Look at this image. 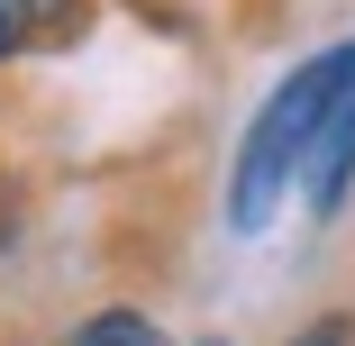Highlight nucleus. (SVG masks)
<instances>
[{"label":"nucleus","mask_w":355,"mask_h":346,"mask_svg":"<svg viewBox=\"0 0 355 346\" xmlns=\"http://www.w3.org/2000/svg\"><path fill=\"white\" fill-rule=\"evenodd\" d=\"M301 191H310V219H319V228L346 210V191H355V73H346V92H337L328 119H319V146H310V164H301Z\"/></svg>","instance_id":"nucleus-2"},{"label":"nucleus","mask_w":355,"mask_h":346,"mask_svg":"<svg viewBox=\"0 0 355 346\" xmlns=\"http://www.w3.org/2000/svg\"><path fill=\"white\" fill-rule=\"evenodd\" d=\"M37 28H46V0H0V64L19 46H37Z\"/></svg>","instance_id":"nucleus-4"},{"label":"nucleus","mask_w":355,"mask_h":346,"mask_svg":"<svg viewBox=\"0 0 355 346\" xmlns=\"http://www.w3.org/2000/svg\"><path fill=\"white\" fill-rule=\"evenodd\" d=\"M200 346H219V337H200Z\"/></svg>","instance_id":"nucleus-6"},{"label":"nucleus","mask_w":355,"mask_h":346,"mask_svg":"<svg viewBox=\"0 0 355 346\" xmlns=\"http://www.w3.org/2000/svg\"><path fill=\"white\" fill-rule=\"evenodd\" d=\"M301 346H346V319H319V328H310Z\"/></svg>","instance_id":"nucleus-5"},{"label":"nucleus","mask_w":355,"mask_h":346,"mask_svg":"<svg viewBox=\"0 0 355 346\" xmlns=\"http://www.w3.org/2000/svg\"><path fill=\"white\" fill-rule=\"evenodd\" d=\"M346 73H355V37L328 46V55H310V64H292V73L264 92V110L246 119V146L228 164V228L237 237H264L273 228V210H282V191L301 182V164L319 146V119L346 92Z\"/></svg>","instance_id":"nucleus-1"},{"label":"nucleus","mask_w":355,"mask_h":346,"mask_svg":"<svg viewBox=\"0 0 355 346\" xmlns=\"http://www.w3.org/2000/svg\"><path fill=\"white\" fill-rule=\"evenodd\" d=\"M73 346H164V337H155V319H146V310H101V319H83V328H73Z\"/></svg>","instance_id":"nucleus-3"}]
</instances>
